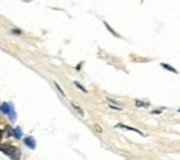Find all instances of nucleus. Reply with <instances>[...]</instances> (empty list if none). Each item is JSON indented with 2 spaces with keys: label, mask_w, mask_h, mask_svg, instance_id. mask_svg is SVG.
I'll list each match as a JSON object with an SVG mask.
<instances>
[{
  "label": "nucleus",
  "mask_w": 180,
  "mask_h": 160,
  "mask_svg": "<svg viewBox=\"0 0 180 160\" xmlns=\"http://www.w3.org/2000/svg\"><path fill=\"white\" fill-rule=\"evenodd\" d=\"M106 26H107V29H110V32H111L114 36H118V33H115V31H114V29H112V28H111V26H110L108 24H107V22H106Z\"/></svg>",
  "instance_id": "obj_11"
},
{
  "label": "nucleus",
  "mask_w": 180,
  "mask_h": 160,
  "mask_svg": "<svg viewBox=\"0 0 180 160\" xmlns=\"http://www.w3.org/2000/svg\"><path fill=\"white\" fill-rule=\"evenodd\" d=\"M72 106H74L75 109H76V111H78V112H79V113H81L82 116H83V115H85V112L82 111V109H81V108H79V106H78V105H76V104H74V102H72Z\"/></svg>",
  "instance_id": "obj_10"
},
{
  "label": "nucleus",
  "mask_w": 180,
  "mask_h": 160,
  "mask_svg": "<svg viewBox=\"0 0 180 160\" xmlns=\"http://www.w3.org/2000/svg\"><path fill=\"white\" fill-rule=\"evenodd\" d=\"M1 137H3V131L0 130V139H1Z\"/></svg>",
  "instance_id": "obj_16"
},
{
  "label": "nucleus",
  "mask_w": 180,
  "mask_h": 160,
  "mask_svg": "<svg viewBox=\"0 0 180 160\" xmlns=\"http://www.w3.org/2000/svg\"><path fill=\"white\" fill-rule=\"evenodd\" d=\"M117 127H122V129H125V130H129V131H134V133H137V134H140V135H143V137H147L144 133H141L140 130H137V129H134V127H130V126H125V124H118Z\"/></svg>",
  "instance_id": "obj_4"
},
{
  "label": "nucleus",
  "mask_w": 180,
  "mask_h": 160,
  "mask_svg": "<svg viewBox=\"0 0 180 160\" xmlns=\"http://www.w3.org/2000/svg\"><path fill=\"white\" fill-rule=\"evenodd\" d=\"M0 152L8 156L11 160H19L21 159V150L17 146H12L10 144H0Z\"/></svg>",
  "instance_id": "obj_1"
},
{
  "label": "nucleus",
  "mask_w": 180,
  "mask_h": 160,
  "mask_svg": "<svg viewBox=\"0 0 180 160\" xmlns=\"http://www.w3.org/2000/svg\"><path fill=\"white\" fill-rule=\"evenodd\" d=\"M161 66L163 69H166V70H169V72H173V73H177V70L173 68V66H170V65H168V64H165V62H162Z\"/></svg>",
  "instance_id": "obj_6"
},
{
  "label": "nucleus",
  "mask_w": 180,
  "mask_h": 160,
  "mask_svg": "<svg viewBox=\"0 0 180 160\" xmlns=\"http://www.w3.org/2000/svg\"><path fill=\"white\" fill-rule=\"evenodd\" d=\"M162 112V109H157V111H152L151 113H154V115H158V113H161Z\"/></svg>",
  "instance_id": "obj_14"
},
{
  "label": "nucleus",
  "mask_w": 180,
  "mask_h": 160,
  "mask_svg": "<svg viewBox=\"0 0 180 160\" xmlns=\"http://www.w3.org/2000/svg\"><path fill=\"white\" fill-rule=\"evenodd\" d=\"M12 33H14V35H21V31H17V29H14V31H12Z\"/></svg>",
  "instance_id": "obj_15"
},
{
  "label": "nucleus",
  "mask_w": 180,
  "mask_h": 160,
  "mask_svg": "<svg viewBox=\"0 0 180 160\" xmlns=\"http://www.w3.org/2000/svg\"><path fill=\"white\" fill-rule=\"evenodd\" d=\"M4 135H7V137L12 135V130L10 129V127H6V130H4Z\"/></svg>",
  "instance_id": "obj_9"
},
{
  "label": "nucleus",
  "mask_w": 180,
  "mask_h": 160,
  "mask_svg": "<svg viewBox=\"0 0 180 160\" xmlns=\"http://www.w3.org/2000/svg\"><path fill=\"white\" fill-rule=\"evenodd\" d=\"M54 84H56V87H57V90H58V91L61 92L62 95H65V92L62 91V88H61V87H60V86H58V83H56V81H54Z\"/></svg>",
  "instance_id": "obj_13"
},
{
  "label": "nucleus",
  "mask_w": 180,
  "mask_h": 160,
  "mask_svg": "<svg viewBox=\"0 0 180 160\" xmlns=\"http://www.w3.org/2000/svg\"><path fill=\"white\" fill-rule=\"evenodd\" d=\"M11 105H12V102H3V104L0 105V111L8 116V113L11 111Z\"/></svg>",
  "instance_id": "obj_3"
},
{
  "label": "nucleus",
  "mask_w": 180,
  "mask_h": 160,
  "mask_svg": "<svg viewBox=\"0 0 180 160\" xmlns=\"http://www.w3.org/2000/svg\"><path fill=\"white\" fill-rule=\"evenodd\" d=\"M75 86L78 87V88H79V90H81V91H85V92H87V90L86 88H85V87L82 86L81 83H79V81H75Z\"/></svg>",
  "instance_id": "obj_8"
},
{
  "label": "nucleus",
  "mask_w": 180,
  "mask_h": 160,
  "mask_svg": "<svg viewBox=\"0 0 180 160\" xmlns=\"http://www.w3.org/2000/svg\"><path fill=\"white\" fill-rule=\"evenodd\" d=\"M8 117H10V120H11V122L15 120V109H14V104L11 105V111H10V113H8Z\"/></svg>",
  "instance_id": "obj_7"
},
{
  "label": "nucleus",
  "mask_w": 180,
  "mask_h": 160,
  "mask_svg": "<svg viewBox=\"0 0 180 160\" xmlns=\"http://www.w3.org/2000/svg\"><path fill=\"white\" fill-rule=\"evenodd\" d=\"M24 144L28 146L29 149H36V141H35V138L33 137H26V138H24Z\"/></svg>",
  "instance_id": "obj_2"
},
{
  "label": "nucleus",
  "mask_w": 180,
  "mask_h": 160,
  "mask_svg": "<svg viewBox=\"0 0 180 160\" xmlns=\"http://www.w3.org/2000/svg\"><path fill=\"white\" fill-rule=\"evenodd\" d=\"M134 104H136V106H147V102H141V101H136V102H134Z\"/></svg>",
  "instance_id": "obj_12"
},
{
  "label": "nucleus",
  "mask_w": 180,
  "mask_h": 160,
  "mask_svg": "<svg viewBox=\"0 0 180 160\" xmlns=\"http://www.w3.org/2000/svg\"><path fill=\"white\" fill-rule=\"evenodd\" d=\"M12 135L15 137L17 139H21L22 138V129L21 127H15V129L12 130Z\"/></svg>",
  "instance_id": "obj_5"
}]
</instances>
